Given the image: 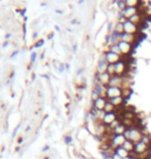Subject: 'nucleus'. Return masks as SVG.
<instances>
[{
    "label": "nucleus",
    "mask_w": 151,
    "mask_h": 159,
    "mask_svg": "<svg viewBox=\"0 0 151 159\" xmlns=\"http://www.w3.org/2000/svg\"><path fill=\"white\" fill-rule=\"evenodd\" d=\"M111 103L113 104V106L116 107V109H121L122 107H123V104L125 103V99L122 96H119V97H116V98H113V99H111Z\"/></svg>",
    "instance_id": "obj_18"
},
{
    "label": "nucleus",
    "mask_w": 151,
    "mask_h": 159,
    "mask_svg": "<svg viewBox=\"0 0 151 159\" xmlns=\"http://www.w3.org/2000/svg\"><path fill=\"white\" fill-rule=\"evenodd\" d=\"M122 147H123L126 151L130 152V154H133L134 151V143H133L131 141H125V143Z\"/></svg>",
    "instance_id": "obj_21"
},
{
    "label": "nucleus",
    "mask_w": 151,
    "mask_h": 159,
    "mask_svg": "<svg viewBox=\"0 0 151 159\" xmlns=\"http://www.w3.org/2000/svg\"><path fill=\"white\" fill-rule=\"evenodd\" d=\"M141 1L139 0H125V4L127 7H138L139 8L141 6Z\"/></svg>",
    "instance_id": "obj_22"
},
{
    "label": "nucleus",
    "mask_w": 151,
    "mask_h": 159,
    "mask_svg": "<svg viewBox=\"0 0 151 159\" xmlns=\"http://www.w3.org/2000/svg\"><path fill=\"white\" fill-rule=\"evenodd\" d=\"M44 44V39H40L36 41V43H34V48H40Z\"/></svg>",
    "instance_id": "obj_30"
},
{
    "label": "nucleus",
    "mask_w": 151,
    "mask_h": 159,
    "mask_svg": "<svg viewBox=\"0 0 151 159\" xmlns=\"http://www.w3.org/2000/svg\"><path fill=\"white\" fill-rule=\"evenodd\" d=\"M145 18H146V16L144 15L143 12L139 11L137 15H134V17H131L128 21H130L133 24H134V25H137V26L141 27V26H142V24L144 23V20H145Z\"/></svg>",
    "instance_id": "obj_13"
},
{
    "label": "nucleus",
    "mask_w": 151,
    "mask_h": 159,
    "mask_svg": "<svg viewBox=\"0 0 151 159\" xmlns=\"http://www.w3.org/2000/svg\"><path fill=\"white\" fill-rule=\"evenodd\" d=\"M117 119H119V114H117V112L106 114L105 118H104V120H102V123H104L106 126H109V125H111L114 121H116Z\"/></svg>",
    "instance_id": "obj_15"
},
{
    "label": "nucleus",
    "mask_w": 151,
    "mask_h": 159,
    "mask_svg": "<svg viewBox=\"0 0 151 159\" xmlns=\"http://www.w3.org/2000/svg\"><path fill=\"white\" fill-rule=\"evenodd\" d=\"M11 36H12V34H11V33H7V34L5 35V39H9Z\"/></svg>",
    "instance_id": "obj_35"
},
{
    "label": "nucleus",
    "mask_w": 151,
    "mask_h": 159,
    "mask_svg": "<svg viewBox=\"0 0 151 159\" xmlns=\"http://www.w3.org/2000/svg\"><path fill=\"white\" fill-rule=\"evenodd\" d=\"M123 27H124V33L133 34V35H139L140 34V27L133 24L130 21L125 20L123 22Z\"/></svg>",
    "instance_id": "obj_4"
},
{
    "label": "nucleus",
    "mask_w": 151,
    "mask_h": 159,
    "mask_svg": "<svg viewBox=\"0 0 151 159\" xmlns=\"http://www.w3.org/2000/svg\"><path fill=\"white\" fill-rule=\"evenodd\" d=\"M122 96V89L116 87H107V93H106V98L108 100H111L113 98Z\"/></svg>",
    "instance_id": "obj_6"
},
{
    "label": "nucleus",
    "mask_w": 151,
    "mask_h": 159,
    "mask_svg": "<svg viewBox=\"0 0 151 159\" xmlns=\"http://www.w3.org/2000/svg\"><path fill=\"white\" fill-rule=\"evenodd\" d=\"M111 75H108L107 72L106 74H101V75H95V78H94V82L95 83H98L105 87H108L109 84H110V81H111Z\"/></svg>",
    "instance_id": "obj_9"
},
{
    "label": "nucleus",
    "mask_w": 151,
    "mask_h": 159,
    "mask_svg": "<svg viewBox=\"0 0 151 159\" xmlns=\"http://www.w3.org/2000/svg\"><path fill=\"white\" fill-rule=\"evenodd\" d=\"M131 94H133V90L131 89H122V97L124 99H128Z\"/></svg>",
    "instance_id": "obj_25"
},
{
    "label": "nucleus",
    "mask_w": 151,
    "mask_h": 159,
    "mask_svg": "<svg viewBox=\"0 0 151 159\" xmlns=\"http://www.w3.org/2000/svg\"><path fill=\"white\" fill-rule=\"evenodd\" d=\"M105 159H113V158H112V157H106Z\"/></svg>",
    "instance_id": "obj_36"
},
{
    "label": "nucleus",
    "mask_w": 151,
    "mask_h": 159,
    "mask_svg": "<svg viewBox=\"0 0 151 159\" xmlns=\"http://www.w3.org/2000/svg\"><path fill=\"white\" fill-rule=\"evenodd\" d=\"M112 32H115L117 34H119V35H122V34L124 33V27H123V23H121L117 20L116 23L114 24L113 26V31Z\"/></svg>",
    "instance_id": "obj_19"
},
{
    "label": "nucleus",
    "mask_w": 151,
    "mask_h": 159,
    "mask_svg": "<svg viewBox=\"0 0 151 159\" xmlns=\"http://www.w3.org/2000/svg\"><path fill=\"white\" fill-rule=\"evenodd\" d=\"M117 9H118V11L121 12L123 9L126 7V4H125V0H121V1H117Z\"/></svg>",
    "instance_id": "obj_26"
},
{
    "label": "nucleus",
    "mask_w": 151,
    "mask_h": 159,
    "mask_svg": "<svg viewBox=\"0 0 151 159\" xmlns=\"http://www.w3.org/2000/svg\"><path fill=\"white\" fill-rule=\"evenodd\" d=\"M126 130H127L126 127H125L122 123H120L119 125H118L116 128L113 130V134L114 135H123Z\"/></svg>",
    "instance_id": "obj_20"
},
{
    "label": "nucleus",
    "mask_w": 151,
    "mask_h": 159,
    "mask_svg": "<svg viewBox=\"0 0 151 159\" xmlns=\"http://www.w3.org/2000/svg\"><path fill=\"white\" fill-rule=\"evenodd\" d=\"M108 52H112V53L117 54V55H119V56H121V57H122V55H121V51H120V48H119V46H118V44H114V46L109 47Z\"/></svg>",
    "instance_id": "obj_24"
},
{
    "label": "nucleus",
    "mask_w": 151,
    "mask_h": 159,
    "mask_svg": "<svg viewBox=\"0 0 151 159\" xmlns=\"http://www.w3.org/2000/svg\"><path fill=\"white\" fill-rule=\"evenodd\" d=\"M127 159H139V158H138V157L136 156V155H134V154L133 153V154L130 155V157H128Z\"/></svg>",
    "instance_id": "obj_32"
},
{
    "label": "nucleus",
    "mask_w": 151,
    "mask_h": 159,
    "mask_svg": "<svg viewBox=\"0 0 151 159\" xmlns=\"http://www.w3.org/2000/svg\"><path fill=\"white\" fill-rule=\"evenodd\" d=\"M108 62L106 61L105 58V54L102 53L101 57L98 60V63L96 65V75H101V74H106L107 72V68H108Z\"/></svg>",
    "instance_id": "obj_8"
},
{
    "label": "nucleus",
    "mask_w": 151,
    "mask_h": 159,
    "mask_svg": "<svg viewBox=\"0 0 151 159\" xmlns=\"http://www.w3.org/2000/svg\"><path fill=\"white\" fill-rule=\"evenodd\" d=\"M99 97H101V95H99L95 90H92V92H91V100H92V102H93V101H95V100H97Z\"/></svg>",
    "instance_id": "obj_28"
},
{
    "label": "nucleus",
    "mask_w": 151,
    "mask_h": 159,
    "mask_svg": "<svg viewBox=\"0 0 151 159\" xmlns=\"http://www.w3.org/2000/svg\"><path fill=\"white\" fill-rule=\"evenodd\" d=\"M49 149H50V147H49V146H46V147L44 148L43 152H47V151H49Z\"/></svg>",
    "instance_id": "obj_34"
},
{
    "label": "nucleus",
    "mask_w": 151,
    "mask_h": 159,
    "mask_svg": "<svg viewBox=\"0 0 151 159\" xmlns=\"http://www.w3.org/2000/svg\"><path fill=\"white\" fill-rule=\"evenodd\" d=\"M115 154H117L118 156L122 159H127L128 157H130V153L128 151H126L123 147H119L117 148L116 150H115Z\"/></svg>",
    "instance_id": "obj_17"
},
{
    "label": "nucleus",
    "mask_w": 151,
    "mask_h": 159,
    "mask_svg": "<svg viewBox=\"0 0 151 159\" xmlns=\"http://www.w3.org/2000/svg\"><path fill=\"white\" fill-rule=\"evenodd\" d=\"M128 70H130V67H128V64L125 61V59L123 58L115 64V75H118V77H125L128 74Z\"/></svg>",
    "instance_id": "obj_2"
},
{
    "label": "nucleus",
    "mask_w": 151,
    "mask_h": 159,
    "mask_svg": "<svg viewBox=\"0 0 151 159\" xmlns=\"http://www.w3.org/2000/svg\"><path fill=\"white\" fill-rule=\"evenodd\" d=\"M151 151V146L146 144L145 142L141 141L137 144H134V154L137 155V156H140V155H143L147 153V152Z\"/></svg>",
    "instance_id": "obj_3"
},
{
    "label": "nucleus",
    "mask_w": 151,
    "mask_h": 159,
    "mask_svg": "<svg viewBox=\"0 0 151 159\" xmlns=\"http://www.w3.org/2000/svg\"><path fill=\"white\" fill-rule=\"evenodd\" d=\"M126 141V139L124 138V135H114L111 139V147L116 150L117 148L122 147L123 144Z\"/></svg>",
    "instance_id": "obj_11"
},
{
    "label": "nucleus",
    "mask_w": 151,
    "mask_h": 159,
    "mask_svg": "<svg viewBox=\"0 0 151 159\" xmlns=\"http://www.w3.org/2000/svg\"><path fill=\"white\" fill-rule=\"evenodd\" d=\"M119 48H120V51H121V55H122V58H126L133 53L134 51V46L130 43H124V41H120L119 43Z\"/></svg>",
    "instance_id": "obj_5"
},
{
    "label": "nucleus",
    "mask_w": 151,
    "mask_h": 159,
    "mask_svg": "<svg viewBox=\"0 0 151 159\" xmlns=\"http://www.w3.org/2000/svg\"><path fill=\"white\" fill-rule=\"evenodd\" d=\"M18 51H16V52H12V55H11V58H12V57H15L16 55H18Z\"/></svg>",
    "instance_id": "obj_33"
},
{
    "label": "nucleus",
    "mask_w": 151,
    "mask_h": 159,
    "mask_svg": "<svg viewBox=\"0 0 151 159\" xmlns=\"http://www.w3.org/2000/svg\"><path fill=\"white\" fill-rule=\"evenodd\" d=\"M107 74L110 75L111 77L115 75V64H109L107 68Z\"/></svg>",
    "instance_id": "obj_27"
},
{
    "label": "nucleus",
    "mask_w": 151,
    "mask_h": 159,
    "mask_svg": "<svg viewBox=\"0 0 151 159\" xmlns=\"http://www.w3.org/2000/svg\"><path fill=\"white\" fill-rule=\"evenodd\" d=\"M124 138L126 139V141H131L134 144L141 142L145 135V133L143 131V128L140 125H137L133 127V128L127 129L124 133Z\"/></svg>",
    "instance_id": "obj_1"
},
{
    "label": "nucleus",
    "mask_w": 151,
    "mask_h": 159,
    "mask_svg": "<svg viewBox=\"0 0 151 159\" xmlns=\"http://www.w3.org/2000/svg\"><path fill=\"white\" fill-rule=\"evenodd\" d=\"M104 54H105L106 61L108 62V64H117L118 62L123 59L121 56L117 55V54L112 53V52H106Z\"/></svg>",
    "instance_id": "obj_10"
},
{
    "label": "nucleus",
    "mask_w": 151,
    "mask_h": 159,
    "mask_svg": "<svg viewBox=\"0 0 151 159\" xmlns=\"http://www.w3.org/2000/svg\"><path fill=\"white\" fill-rule=\"evenodd\" d=\"M107 102H108V99L106 97H99L97 100L92 102V109H94L96 111H104Z\"/></svg>",
    "instance_id": "obj_12"
},
{
    "label": "nucleus",
    "mask_w": 151,
    "mask_h": 159,
    "mask_svg": "<svg viewBox=\"0 0 151 159\" xmlns=\"http://www.w3.org/2000/svg\"><path fill=\"white\" fill-rule=\"evenodd\" d=\"M140 11V9L138 7H125L121 12H119V16L121 18H123L124 20H130L131 17H134V15H137Z\"/></svg>",
    "instance_id": "obj_7"
},
{
    "label": "nucleus",
    "mask_w": 151,
    "mask_h": 159,
    "mask_svg": "<svg viewBox=\"0 0 151 159\" xmlns=\"http://www.w3.org/2000/svg\"><path fill=\"white\" fill-rule=\"evenodd\" d=\"M139 35H133V34H127V33H123L121 35V41H124V43H130L134 47L138 41H139Z\"/></svg>",
    "instance_id": "obj_14"
},
{
    "label": "nucleus",
    "mask_w": 151,
    "mask_h": 159,
    "mask_svg": "<svg viewBox=\"0 0 151 159\" xmlns=\"http://www.w3.org/2000/svg\"><path fill=\"white\" fill-rule=\"evenodd\" d=\"M122 83H123V77H118V75H114L111 78L110 84L108 87H116V88H121Z\"/></svg>",
    "instance_id": "obj_16"
},
{
    "label": "nucleus",
    "mask_w": 151,
    "mask_h": 159,
    "mask_svg": "<svg viewBox=\"0 0 151 159\" xmlns=\"http://www.w3.org/2000/svg\"><path fill=\"white\" fill-rule=\"evenodd\" d=\"M36 56H37V54L35 53V52H33L31 54V59H30V64L32 65L33 63L35 62V60H36Z\"/></svg>",
    "instance_id": "obj_29"
},
{
    "label": "nucleus",
    "mask_w": 151,
    "mask_h": 159,
    "mask_svg": "<svg viewBox=\"0 0 151 159\" xmlns=\"http://www.w3.org/2000/svg\"><path fill=\"white\" fill-rule=\"evenodd\" d=\"M104 112H105L106 114L115 113V112H117V109L113 106V104L111 103V101H110V100H108V102H107V104H106V107H105Z\"/></svg>",
    "instance_id": "obj_23"
},
{
    "label": "nucleus",
    "mask_w": 151,
    "mask_h": 159,
    "mask_svg": "<svg viewBox=\"0 0 151 159\" xmlns=\"http://www.w3.org/2000/svg\"><path fill=\"white\" fill-rule=\"evenodd\" d=\"M37 36H38V32H34V33H33V35H32V39L35 40V39H37Z\"/></svg>",
    "instance_id": "obj_31"
}]
</instances>
